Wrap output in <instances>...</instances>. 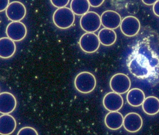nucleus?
Here are the masks:
<instances>
[{"instance_id":"nucleus-1","label":"nucleus","mask_w":159,"mask_h":135,"mask_svg":"<svg viewBox=\"0 0 159 135\" xmlns=\"http://www.w3.org/2000/svg\"><path fill=\"white\" fill-rule=\"evenodd\" d=\"M74 85L80 93L88 94L95 89L96 80L95 76L90 72H80L75 78Z\"/></svg>"},{"instance_id":"nucleus-2","label":"nucleus","mask_w":159,"mask_h":135,"mask_svg":"<svg viewBox=\"0 0 159 135\" xmlns=\"http://www.w3.org/2000/svg\"><path fill=\"white\" fill-rule=\"evenodd\" d=\"M53 21L60 29L70 28L75 21V15L71 9L68 7L57 8L53 15Z\"/></svg>"},{"instance_id":"nucleus-3","label":"nucleus","mask_w":159,"mask_h":135,"mask_svg":"<svg viewBox=\"0 0 159 135\" xmlns=\"http://www.w3.org/2000/svg\"><path fill=\"white\" fill-rule=\"evenodd\" d=\"M80 24L81 28L84 31L95 32L101 27V17L95 12H88L82 15L80 21Z\"/></svg>"},{"instance_id":"nucleus-4","label":"nucleus","mask_w":159,"mask_h":135,"mask_svg":"<svg viewBox=\"0 0 159 135\" xmlns=\"http://www.w3.org/2000/svg\"><path fill=\"white\" fill-rule=\"evenodd\" d=\"M112 91L120 94L128 92L131 86L129 78L123 73H117L112 76L110 82Z\"/></svg>"},{"instance_id":"nucleus-5","label":"nucleus","mask_w":159,"mask_h":135,"mask_svg":"<svg viewBox=\"0 0 159 135\" xmlns=\"http://www.w3.org/2000/svg\"><path fill=\"white\" fill-rule=\"evenodd\" d=\"M100 44L98 36L94 32H86L80 39V48L88 54L95 52L99 48Z\"/></svg>"},{"instance_id":"nucleus-6","label":"nucleus","mask_w":159,"mask_h":135,"mask_svg":"<svg viewBox=\"0 0 159 135\" xmlns=\"http://www.w3.org/2000/svg\"><path fill=\"white\" fill-rule=\"evenodd\" d=\"M120 27L124 35L127 37H134L139 31L141 24L135 16H128L122 19Z\"/></svg>"},{"instance_id":"nucleus-7","label":"nucleus","mask_w":159,"mask_h":135,"mask_svg":"<svg viewBox=\"0 0 159 135\" xmlns=\"http://www.w3.org/2000/svg\"><path fill=\"white\" fill-rule=\"evenodd\" d=\"M27 34L25 25L20 21L11 22L6 28V34L8 38L14 41L24 40Z\"/></svg>"},{"instance_id":"nucleus-8","label":"nucleus","mask_w":159,"mask_h":135,"mask_svg":"<svg viewBox=\"0 0 159 135\" xmlns=\"http://www.w3.org/2000/svg\"><path fill=\"white\" fill-rule=\"evenodd\" d=\"M26 9L23 3L19 1H13L9 4L6 10V15L12 22L20 21L26 16Z\"/></svg>"},{"instance_id":"nucleus-9","label":"nucleus","mask_w":159,"mask_h":135,"mask_svg":"<svg viewBox=\"0 0 159 135\" xmlns=\"http://www.w3.org/2000/svg\"><path fill=\"white\" fill-rule=\"evenodd\" d=\"M143 125V120L141 115L135 112L127 113L123 119V126L130 133H136L141 130Z\"/></svg>"},{"instance_id":"nucleus-10","label":"nucleus","mask_w":159,"mask_h":135,"mask_svg":"<svg viewBox=\"0 0 159 135\" xmlns=\"http://www.w3.org/2000/svg\"><path fill=\"white\" fill-rule=\"evenodd\" d=\"M104 108L110 112L118 111L123 105V99L121 94L115 92H110L104 96L103 99Z\"/></svg>"},{"instance_id":"nucleus-11","label":"nucleus","mask_w":159,"mask_h":135,"mask_svg":"<svg viewBox=\"0 0 159 135\" xmlns=\"http://www.w3.org/2000/svg\"><path fill=\"white\" fill-rule=\"evenodd\" d=\"M101 24L106 28L115 30L119 28L122 21L119 13L113 10H106L101 16Z\"/></svg>"},{"instance_id":"nucleus-12","label":"nucleus","mask_w":159,"mask_h":135,"mask_svg":"<svg viewBox=\"0 0 159 135\" xmlns=\"http://www.w3.org/2000/svg\"><path fill=\"white\" fill-rule=\"evenodd\" d=\"M17 105L16 97L10 93H0V113L9 114L15 111Z\"/></svg>"},{"instance_id":"nucleus-13","label":"nucleus","mask_w":159,"mask_h":135,"mask_svg":"<svg viewBox=\"0 0 159 135\" xmlns=\"http://www.w3.org/2000/svg\"><path fill=\"white\" fill-rule=\"evenodd\" d=\"M16 128L15 118L9 114L0 116V135H11Z\"/></svg>"},{"instance_id":"nucleus-14","label":"nucleus","mask_w":159,"mask_h":135,"mask_svg":"<svg viewBox=\"0 0 159 135\" xmlns=\"http://www.w3.org/2000/svg\"><path fill=\"white\" fill-rule=\"evenodd\" d=\"M124 117L118 111L110 112L105 117V124L107 128L112 130H119L123 125Z\"/></svg>"},{"instance_id":"nucleus-15","label":"nucleus","mask_w":159,"mask_h":135,"mask_svg":"<svg viewBox=\"0 0 159 135\" xmlns=\"http://www.w3.org/2000/svg\"><path fill=\"white\" fill-rule=\"evenodd\" d=\"M16 44L13 40L7 37L0 39V58H10L16 52Z\"/></svg>"},{"instance_id":"nucleus-16","label":"nucleus","mask_w":159,"mask_h":135,"mask_svg":"<svg viewBox=\"0 0 159 135\" xmlns=\"http://www.w3.org/2000/svg\"><path fill=\"white\" fill-rule=\"evenodd\" d=\"M145 99L143 91L139 88H133L129 90L126 96L127 103L133 107L141 106Z\"/></svg>"},{"instance_id":"nucleus-17","label":"nucleus","mask_w":159,"mask_h":135,"mask_svg":"<svg viewBox=\"0 0 159 135\" xmlns=\"http://www.w3.org/2000/svg\"><path fill=\"white\" fill-rule=\"evenodd\" d=\"M142 106L143 112L147 115H154L159 112V99L156 97L145 98Z\"/></svg>"},{"instance_id":"nucleus-18","label":"nucleus","mask_w":159,"mask_h":135,"mask_svg":"<svg viewBox=\"0 0 159 135\" xmlns=\"http://www.w3.org/2000/svg\"><path fill=\"white\" fill-rule=\"evenodd\" d=\"M98 38L103 46H110L114 45L117 40V34L114 30L103 28L98 33Z\"/></svg>"},{"instance_id":"nucleus-19","label":"nucleus","mask_w":159,"mask_h":135,"mask_svg":"<svg viewBox=\"0 0 159 135\" xmlns=\"http://www.w3.org/2000/svg\"><path fill=\"white\" fill-rule=\"evenodd\" d=\"M70 6L74 15L82 16L89 12L90 6L88 0H72Z\"/></svg>"},{"instance_id":"nucleus-20","label":"nucleus","mask_w":159,"mask_h":135,"mask_svg":"<svg viewBox=\"0 0 159 135\" xmlns=\"http://www.w3.org/2000/svg\"><path fill=\"white\" fill-rule=\"evenodd\" d=\"M17 135H38V132L32 127H25L22 128L17 133Z\"/></svg>"},{"instance_id":"nucleus-21","label":"nucleus","mask_w":159,"mask_h":135,"mask_svg":"<svg viewBox=\"0 0 159 135\" xmlns=\"http://www.w3.org/2000/svg\"><path fill=\"white\" fill-rule=\"evenodd\" d=\"M50 2L54 7L59 8L66 7L68 4L70 0H50Z\"/></svg>"},{"instance_id":"nucleus-22","label":"nucleus","mask_w":159,"mask_h":135,"mask_svg":"<svg viewBox=\"0 0 159 135\" xmlns=\"http://www.w3.org/2000/svg\"><path fill=\"white\" fill-rule=\"evenodd\" d=\"M89 3L92 7H98L101 6L105 1V0H88Z\"/></svg>"},{"instance_id":"nucleus-23","label":"nucleus","mask_w":159,"mask_h":135,"mask_svg":"<svg viewBox=\"0 0 159 135\" xmlns=\"http://www.w3.org/2000/svg\"><path fill=\"white\" fill-rule=\"evenodd\" d=\"M10 4V0H0V12L6 10Z\"/></svg>"},{"instance_id":"nucleus-24","label":"nucleus","mask_w":159,"mask_h":135,"mask_svg":"<svg viewBox=\"0 0 159 135\" xmlns=\"http://www.w3.org/2000/svg\"><path fill=\"white\" fill-rule=\"evenodd\" d=\"M153 12L157 16L159 17V0L157 1L154 4H153Z\"/></svg>"},{"instance_id":"nucleus-25","label":"nucleus","mask_w":159,"mask_h":135,"mask_svg":"<svg viewBox=\"0 0 159 135\" xmlns=\"http://www.w3.org/2000/svg\"><path fill=\"white\" fill-rule=\"evenodd\" d=\"M158 0H142L143 3L147 6L153 5Z\"/></svg>"}]
</instances>
